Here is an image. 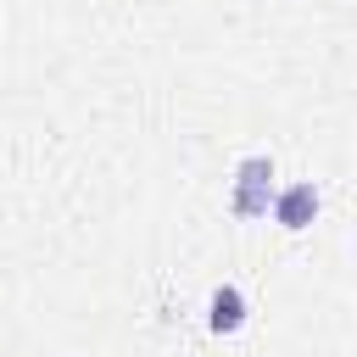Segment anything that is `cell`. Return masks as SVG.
<instances>
[{
	"label": "cell",
	"mask_w": 357,
	"mask_h": 357,
	"mask_svg": "<svg viewBox=\"0 0 357 357\" xmlns=\"http://www.w3.org/2000/svg\"><path fill=\"white\" fill-rule=\"evenodd\" d=\"M268 201H273V162L268 156H245L234 167V218H268Z\"/></svg>",
	"instance_id": "1"
},
{
	"label": "cell",
	"mask_w": 357,
	"mask_h": 357,
	"mask_svg": "<svg viewBox=\"0 0 357 357\" xmlns=\"http://www.w3.org/2000/svg\"><path fill=\"white\" fill-rule=\"evenodd\" d=\"M273 218H279V229H307L312 218H318V190L301 178V184H290V190H279L273 201Z\"/></svg>",
	"instance_id": "2"
},
{
	"label": "cell",
	"mask_w": 357,
	"mask_h": 357,
	"mask_svg": "<svg viewBox=\"0 0 357 357\" xmlns=\"http://www.w3.org/2000/svg\"><path fill=\"white\" fill-rule=\"evenodd\" d=\"M206 324H212L218 335H234V329L245 324V296H240V284H218V290H212Z\"/></svg>",
	"instance_id": "3"
}]
</instances>
